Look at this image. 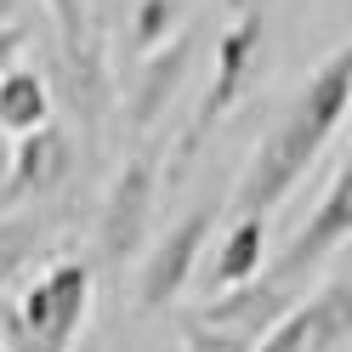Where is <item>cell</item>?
Listing matches in <instances>:
<instances>
[{
  "instance_id": "5bb4252c",
  "label": "cell",
  "mask_w": 352,
  "mask_h": 352,
  "mask_svg": "<svg viewBox=\"0 0 352 352\" xmlns=\"http://www.w3.org/2000/svg\"><path fill=\"white\" fill-rule=\"evenodd\" d=\"M57 216L46 210H0V290L34 261V250L52 239Z\"/></svg>"
},
{
  "instance_id": "8992f818",
  "label": "cell",
  "mask_w": 352,
  "mask_h": 352,
  "mask_svg": "<svg viewBox=\"0 0 352 352\" xmlns=\"http://www.w3.org/2000/svg\"><path fill=\"white\" fill-rule=\"evenodd\" d=\"M216 222H222V205H193L182 222L148 250L142 278H137V307H142V313H165V307L193 284L199 256H205V239L216 233Z\"/></svg>"
},
{
  "instance_id": "277c9868",
  "label": "cell",
  "mask_w": 352,
  "mask_h": 352,
  "mask_svg": "<svg viewBox=\"0 0 352 352\" xmlns=\"http://www.w3.org/2000/svg\"><path fill=\"white\" fill-rule=\"evenodd\" d=\"M153 199H160V153L153 148H137L131 160L114 170V182L102 188V205H97V261L102 267H125L131 256L142 250L148 239V222H153Z\"/></svg>"
},
{
  "instance_id": "5b68a950",
  "label": "cell",
  "mask_w": 352,
  "mask_h": 352,
  "mask_svg": "<svg viewBox=\"0 0 352 352\" xmlns=\"http://www.w3.org/2000/svg\"><path fill=\"white\" fill-rule=\"evenodd\" d=\"M193 57H199V34H193V29H176V34L160 40L153 52H142L137 74H131L125 97H120V125H125V137H137V142H142L148 131L170 114V97L182 91V80H188V69H193Z\"/></svg>"
},
{
  "instance_id": "6da1fadb",
  "label": "cell",
  "mask_w": 352,
  "mask_h": 352,
  "mask_svg": "<svg viewBox=\"0 0 352 352\" xmlns=\"http://www.w3.org/2000/svg\"><path fill=\"white\" fill-rule=\"evenodd\" d=\"M346 102H352V46H336L313 74H307L301 91L278 108V120L267 125V137L256 142L250 165L239 170L233 216H267V210H278L290 199L296 182L313 170V160L341 131Z\"/></svg>"
},
{
  "instance_id": "ac0fdd59",
  "label": "cell",
  "mask_w": 352,
  "mask_h": 352,
  "mask_svg": "<svg viewBox=\"0 0 352 352\" xmlns=\"http://www.w3.org/2000/svg\"><path fill=\"white\" fill-rule=\"evenodd\" d=\"M23 46H29V29H23V23H12V29H0V74H6L12 63L23 57Z\"/></svg>"
},
{
  "instance_id": "52a82bcc",
  "label": "cell",
  "mask_w": 352,
  "mask_h": 352,
  "mask_svg": "<svg viewBox=\"0 0 352 352\" xmlns=\"http://www.w3.org/2000/svg\"><path fill=\"white\" fill-rule=\"evenodd\" d=\"M352 341V290L346 278H324L318 290H301L250 352H341Z\"/></svg>"
},
{
  "instance_id": "9c48e42d",
  "label": "cell",
  "mask_w": 352,
  "mask_h": 352,
  "mask_svg": "<svg viewBox=\"0 0 352 352\" xmlns=\"http://www.w3.org/2000/svg\"><path fill=\"white\" fill-rule=\"evenodd\" d=\"M46 85H52V97L63 91L69 114L80 120V137H85V148H97V137H102L108 114H114V69H108V52H102L97 29L85 34L80 46H69V52L57 46V63H52Z\"/></svg>"
},
{
  "instance_id": "d6986e66",
  "label": "cell",
  "mask_w": 352,
  "mask_h": 352,
  "mask_svg": "<svg viewBox=\"0 0 352 352\" xmlns=\"http://www.w3.org/2000/svg\"><path fill=\"white\" fill-rule=\"evenodd\" d=\"M23 6H29V0H0V29L23 23Z\"/></svg>"
},
{
  "instance_id": "9a60e30c",
  "label": "cell",
  "mask_w": 352,
  "mask_h": 352,
  "mask_svg": "<svg viewBox=\"0 0 352 352\" xmlns=\"http://www.w3.org/2000/svg\"><path fill=\"white\" fill-rule=\"evenodd\" d=\"M182 17H188V0H137L131 6V57H142L153 52L160 40H170L176 29H182Z\"/></svg>"
},
{
  "instance_id": "7c38bea8",
  "label": "cell",
  "mask_w": 352,
  "mask_h": 352,
  "mask_svg": "<svg viewBox=\"0 0 352 352\" xmlns=\"http://www.w3.org/2000/svg\"><path fill=\"white\" fill-rule=\"evenodd\" d=\"M267 261V216H233L228 233H216V250L205 261V290H228V284H245L261 273Z\"/></svg>"
},
{
  "instance_id": "7402d4cb",
  "label": "cell",
  "mask_w": 352,
  "mask_h": 352,
  "mask_svg": "<svg viewBox=\"0 0 352 352\" xmlns=\"http://www.w3.org/2000/svg\"><path fill=\"white\" fill-rule=\"evenodd\" d=\"M228 6H245V0H228Z\"/></svg>"
},
{
  "instance_id": "8fae6325",
  "label": "cell",
  "mask_w": 352,
  "mask_h": 352,
  "mask_svg": "<svg viewBox=\"0 0 352 352\" xmlns=\"http://www.w3.org/2000/svg\"><path fill=\"white\" fill-rule=\"evenodd\" d=\"M74 170V142L63 137L57 125H40L29 137H12V160L0 176V210L17 205H40L46 193H57Z\"/></svg>"
},
{
  "instance_id": "30bf717a",
  "label": "cell",
  "mask_w": 352,
  "mask_h": 352,
  "mask_svg": "<svg viewBox=\"0 0 352 352\" xmlns=\"http://www.w3.org/2000/svg\"><path fill=\"white\" fill-rule=\"evenodd\" d=\"M346 182H352V170L346 165H336L329 170V182H324V199H318V210L307 216V222L290 233V245L278 250V261H273V273L278 278H296V284H307V273H318L336 250H346V239H352V205H346Z\"/></svg>"
},
{
  "instance_id": "ffe728a7",
  "label": "cell",
  "mask_w": 352,
  "mask_h": 352,
  "mask_svg": "<svg viewBox=\"0 0 352 352\" xmlns=\"http://www.w3.org/2000/svg\"><path fill=\"white\" fill-rule=\"evenodd\" d=\"M6 160H12V137L0 131V176H6Z\"/></svg>"
},
{
  "instance_id": "7a4b0ae2",
  "label": "cell",
  "mask_w": 352,
  "mask_h": 352,
  "mask_svg": "<svg viewBox=\"0 0 352 352\" xmlns=\"http://www.w3.org/2000/svg\"><path fill=\"white\" fill-rule=\"evenodd\" d=\"M91 261L80 256H57L52 267H40L17 307L0 313V352H74L91 318Z\"/></svg>"
},
{
  "instance_id": "44dd1931",
  "label": "cell",
  "mask_w": 352,
  "mask_h": 352,
  "mask_svg": "<svg viewBox=\"0 0 352 352\" xmlns=\"http://www.w3.org/2000/svg\"><path fill=\"white\" fill-rule=\"evenodd\" d=\"M74 352H97V341H80V346H74Z\"/></svg>"
},
{
  "instance_id": "ba28073f",
  "label": "cell",
  "mask_w": 352,
  "mask_h": 352,
  "mask_svg": "<svg viewBox=\"0 0 352 352\" xmlns=\"http://www.w3.org/2000/svg\"><path fill=\"white\" fill-rule=\"evenodd\" d=\"M301 290H307V284H296V278L256 273V278H245V284H228V290L205 296L188 318H199V324H210V329H228V336H239V341H250V346H256V341H261V336H267V329L296 307Z\"/></svg>"
},
{
  "instance_id": "2e32d148",
  "label": "cell",
  "mask_w": 352,
  "mask_h": 352,
  "mask_svg": "<svg viewBox=\"0 0 352 352\" xmlns=\"http://www.w3.org/2000/svg\"><path fill=\"white\" fill-rule=\"evenodd\" d=\"M40 6L52 12V29H57V46H63V52H69V46H80V40L97 29V23H91V6H85V0H40Z\"/></svg>"
},
{
  "instance_id": "3957f363",
  "label": "cell",
  "mask_w": 352,
  "mask_h": 352,
  "mask_svg": "<svg viewBox=\"0 0 352 352\" xmlns=\"http://www.w3.org/2000/svg\"><path fill=\"white\" fill-rule=\"evenodd\" d=\"M261 52H267V17H261V6H239V17L216 34V69H210V85H205V97L193 102V114L182 125V137H176V153H170V182L182 176L193 160H199V148L210 142V131L222 125L239 102L250 97V85L261 74Z\"/></svg>"
},
{
  "instance_id": "4fadbf2b",
  "label": "cell",
  "mask_w": 352,
  "mask_h": 352,
  "mask_svg": "<svg viewBox=\"0 0 352 352\" xmlns=\"http://www.w3.org/2000/svg\"><path fill=\"white\" fill-rule=\"evenodd\" d=\"M52 85H46V69H34V63L17 57L6 74H0V131L6 137H29V131L52 125Z\"/></svg>"
},
{
  "instance_id": "e0dca14e",
  "label": "cell",
  "mask_w": 352,
  "mask_h": 352,
  "mask_svg": "<svg viewBox=\"0 0 352 352\" xmlns=\"http://www.w3.org/2000/svg\"><path fill=\"white\" fill-rule=\"evenodd\" d=\"M182 352H250V341L228 336V329H210L199 318H182Z\"/></svg>"
}]
</instances>
